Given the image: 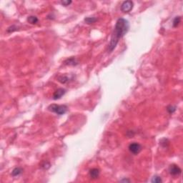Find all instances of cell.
<instances>
[{
	"instance_id": "obj_19",
	"label": "cell",
	"mask_w": 183,
	"mask_h": 183,
	"mask_svg": "<svg viewBox=\"0 0 183 183\" xmlns=\"http://www.w3.org/2000/svg\"><path fill=\"white\" fill-rule=\"evenodd\" d=\"M71 3H72V1H61V4L63 6H69Z\"/></svg>"
},
{
	"instance_id": "obj_5",
	"label": "cell",
	"mask_w": 183,
	"mask_h": 183,
	"mask_svg": "<svg viewBox=\"0 0 183 183\" xmlns=\"http://www.w3.org/2000/svg\"><path fill=\"white\" fill-rule=\"evenodd\" d=\"M169 174L172 176H177V175H179L181 174L182 172V170L180 167H178V165H171L169 167Z\"/></svg>"
},
{
	"instance_id": "obj_9",
	"label": "cell",
	"mask_w": 183,
	"mask_h": 183,
	"mask_svg": "<svg viewBox=\"0 0 183 183\" xmlns=\"http://www.w3.org/2000/svg\"><path fill=\"white\" fill-rule=\"evenodd\" d=\"M23 172V169L21 168V167H15L12 172V175L14 177H16V176H19V175H21Z\"/></svg>"
},
{
	"instance_id": "obj_4",
	"label": "cell",
	"mask_w": 183,
	"mask_h": 183,
	"mask_svg": "<svg viewBox=\"0 0 183 183\" xmlns=\"http://www.w3.org/2000/svg\"><path fill=\"white\" fill-rule=\"evenodd\" d=\"M129 150L133 155H137L142 150L141 144L137 142H132L129 145Z\"/></svg>"
},
{
	"instance_id": "obj_18",
	"label": "cell",
	"mask_w": 183,
	"mask_h": 183,
	"mask_svg": "<svg viewBox=\"0 0 183 183\" xmlns=\"http://www.w3.org/2000/svg\"><path fill=\"white\" fill-rule=\"evenodd\" d=\"M18 27L15 26V25H12V27H9L8 29H7V32L9 33H11V32H14V31H16L18 29H17Z\"/></svg>"
},
{
	"instance_id": "obj_3",
	"label": "cell",
	"mask_w": 183,
	"mask_h": 183,
	"mask_svg": "<svg viewBox=\"0 0 183 183\" xmlns=\"http://www.w3.org/2000/svg\"><path fill=\"white\" fill-rule=\"evenodd\" d=\"M134 7V3L132 1H125L121 5V10L125 13L129 12Z\"/></svg>"
},
{
	"instance_id": "obj_8",
	"label": "cell",
	"mask_w": 183,
	"mask_h": 183,
	"mask_svg": "<svg viewBox=\"0 0 183 183\" xmlns=\"http://www.w3.org/2000/svg\"><path fill=\"white\" fill-rule=\"evenodd\" d=\"M64 64L70 65V66H75V65L78 64V62H77V60L76 59L75 57L72 56V57H70V58L66 59L65 62H64Z\"/></svg>"
},
{
	"instance_id": "obj_2",
	"label": "cell",
	"mask_w": 183,
	"mask_h": 183,
	"mask_svg": "<svg viewBox=\"0 0 183 183\" xmlns=\"http://www.w3.org/2000/svg\"><path fill=\"white\" fill-rule=\"evenodd\" d=\"M48 110L52 112H54L58 115H63L67 112L68 107L65 104L59 105V104H52L48 107Z\"/></svg>"
},
{
	"instance_id": "obj_1",
	"label": "cell",
	"mask_w": 183,
	"mask_h": 183,
	"mask_svg": "<svg viewBox=\"0 0 183 183\" xmlns=\"http://www.w3.org/2000/svg\"><path fill=\"white\" fill-rule=\"evenodd\" d=\"M129 29V23L127 19L124 18H119L117 19L109 45L108 50L110 51V52H112L116 48L119 42V39L123 37L127 33Z\"/></svg>"
},
{
	"instance_id": "obj_14",
	"label": "cell",
	"mask_w": 183,
	"mask_h": 183,
	"mask_svg": "<svg viewBox=\"0 0 183 183\" xmlns=\"http://www.w3.org/2000/svg\"><path fill=\"white\" fill-rule=\"evenodd\" d=\"M152 183H162V180L161 179V177L159 176H157V175H155L152 177V179L151 180Z\"/></svg>"
},
{
	"instance_id": "obj_17",
	"label": "cell",
	"mask_w": 183,
	"mask_h": 183,
	"mask_svg": "<svg viewBox=\"0 0 183 183\" xmlns=\"http://www.w3.org/2000/svg\"><path fill=\"white\" fill-rule=\"evenodd\" d=\"M160 144H161V145L162 146V147H166L167 146V144H169V140L166 139V138H164V139H162L161 141H160Z\"/></svg>"
},
{
	"instance_id": "obj_15",
	"label": "cell",
	"mask_w": 183,
	"mask_h": 183,
	"mask_svg": "<svg viewBox=\"0 0 183 183\" xmlns=\"http://www.w3.org/2000/svg\"><path fill=\"white\" fill-rule=\"evenodd\" d=\"M167 110L169 114H173L176 111V107L172 105H169L167 107Z\"/></svg>"
},
{
	"instance_id": "obj_13",
	"label": "cell",
	"mask_w": 183,
	"mask_h": 183,
	"mask_svg": "<svg viewBox=\"0 0 183 183\" xmlns=\"http://www.w3.org/2000/svg\"><path fill=\"white\" fill-rule=\"evenodd\" d=\"M180 21H181V16H176L174 19V20H173V22H172L173 27H177L179 25V24L180 23Z\"/></svg>"
},
{
	"instance_id": "obj_12",
	"label": "cell",
	"mask_w": 183,
	"mask_h": 183,
	"mask_svg": "<svg viewBox=\"0 0 183 183\" xmlns=\"http://www.w3.org/2000/svg\"><path fill=\"white\" fill-rule=\"evenodd\" d=\"M97 21V19L96 17H94V16H92V17H86L84 19V22L88 24H93V23L96 22Z\"/></svg>"
},
{
	"instance_id": "obj_6",
	"label": "cell",
	"mask_w": 183,
	"mask_h": 183,
	"mask_svg": "<svg viewBox=\"0 0 183 183\" xmlns=\"http://www.w3.org/2000/svg\"><path fill=\"white\" fill-rule=\"evenodd\" d=\"M66 93V89L63 88H59L56 90L53 94V99L56 100L60 99L62 96H64Z\"/></svg>"
},
{
	"instance_id": "obj_7",
	"label": "cell",
	"mask_w": 183,
	"mask_h": 183,
	"mask_svg": "<svg viewBox=\"0 0 183 183\" xmlns=\"http://www.w3.org/2000/svg\"><path fill=\"white\" fill-rule=\"evenodd\" d=\"M89 176L92 179H97L99 176V169L97 168H93L89 170Z\"/></svg>"
},
{
	"instance_id": "obj_16",
	"label": "cell",
	"mask_w": 183,
	"mask_h": 183,
	"mask_svg": "<svg viewBox=\"0 0 183 183\" xmlns=\"http://www.w3.org/2000/svg\"><path fill=\"white\" fill-rule=\"evenodd\" d=\"M41 167H42V169H49V168L50 167V164H49V162L44 161V162H42V164H41Z\"/></svg>"
},
{
	"instance_id": "obj_20",
	"label": "cell",
	"mask_w": 183,
	"mask_h": 183,
	"mask_svg": "<svg viewBox=\"0 0 183 183\" xmlns=\"http://www.w3.org/2000/svg\"><path fill=\"white\" fill-rule=\"evenodd\" d=\"M120 182H130L129 180H127V179H124V180H122Z\"/></svg>"
},
{
	"instance_id": "obj_10",
	"label": "cell",
	"mask_w": 183,
	"mask_h": 183,
	"mask_svg": "<svg viewBox=\"0 0 183 183\" xmlns=\"http://www.w3.org/2000/svg\"><path fill=\"white\" fill-rule=\"evenodd\" d=\"M27 21L32 24H37L39 22V19L35 16H29L27 18Z\"/></svg>"
},
{
	"instance_id": "obj_11",
	"label": "cell",
	"mask_w": 183,
	"mask_h": 183,
	"mask_svg": "<svg viewBox=\"0 0 183 183\" xmlns=\"http://www.w3.org/2000/svg\"><path fill=\"white\" fill-rule=\"evenodd\" d=\"M70 80V77H68L66 75H61L58 77V81L59 82H61L62 84H65L67 82H68Z\"/></svg>"
}]
</instances>
